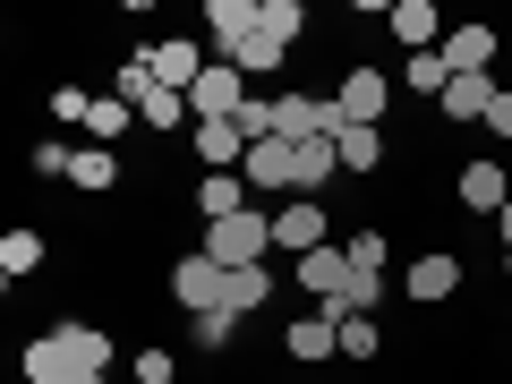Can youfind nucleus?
Wrapping results in <instances>:
<instances>
[{
    "label": "nucleus",
    "instance_id": "1",
    "mask_svg": "<svg viewBox=\"0 0 512 384\" xmlns=\"http://www.w3.org/2000/svg\"><path fill=\"white\" fill-rule=\"evenodd\" d=\"M205 256H214L222 274H239V265H265L274 256V214H231V222H205Z\"/></svg>",
    "mask_w": 512,
    "mask_h": 384
},
{
    "label": "nucleus",
    "instance_id": "2",
    "mask_svg": "<svg viewBox=\"0 0 512 384\" xmlns=\"http://www.w3.org/2000/svg\"><path fill=\"white\" fill-rule=\"evenodd\" d=\"M316 248H333V214L316 197H282V214H274V256H316Z\"/></svg>",
    "mask_w": 512,
    "mask_h": 384
},
{
    "label": "nucleus",
    "instance_id": "3",
    "mask_svg": "<svg viewBox=\"0 0 512 384\" xmlns=\"http://www.w3.org/2000/svg\"><path fill=\"white\" fill-rule=\"evenodd\" d=\"M146 69H154V86H171V94H188L205 69H214V52H205L197 35H154L146 43Z\"/></svg>",
    "mask_w": 512,
    "mask_h": 384
},
{
    "label": "nucleus",
    "instance_id": "4",
    "mask_svg": "<svg viewBox=\"0 0 512 384\" xmlns=\"http://www.w3.org/2000/svg\"><path fill=\"white\" fill-rule=\"evenodd\" d=\"M77 367H86V359H77V325H52V333H35V342L18 350V376L26 384H69Z\"/></svg>",
    "mask_w": 512,
    "mask_h": 384
},
{
    "label": "nucleus",
    "instance_id": "5",
    "mask_svg": "<svg viewBox=\"0 0 512 384\" xmlns=\"http://www.w3.org/2000/svg\"><path fill=\"white\" fill-rule=\"evenodd\" d=\"M384 103H393V86H384L367 60L342 77V86H333V120H342V128H384Z\"/></svg>",
    "mask_w": 512,
    "mask_h": 384
},
{
    "label": "nucleus",
    "instance_id": "6",
    "mask_svg": "<svg viewBox=\"0 0 512 384\" xmlns=\"http://www.w3.org/2000/svg\"><path fill=\"white\" fill-rule=\"evenodd\" d=\"M291 291L316 299V308H342V291H350V248H316V256H299V265H291Z\"/></svg>",
    "mask_w": 512,
    "mask_h": 384
},
{
    "label": "nucleus",
    "instance_id": "7",
    "mask_svg": "<svg viewBox=\"0 0 512 384\" xmlns=\"http://www.w3.org/2000/svg\"><path fill=\"white\" fill-rule=\"evenodd\" d=\"M188 111H197V120H239V111H248V77H239L231 60H214V69L188 86Z\"/></svg>",
    "mask_w": 512,
    "mask_h": 384
},
{
    "label": "nucleus",
    "instance_id": "8",
    "mask_svg": "<svg viewBox=\"0 0 512 384\" xmlns=\"http://www.w3.org/2000/svg\"><path fill=\"white\" fill-rule=\"evenodd\" d=\"M171 299H180V308L188 316H205V308H222V265H214V256H205V248H188L180 256V265H171Z\"/></svg>",
    "mask_w": 512,
    "mask_h": 384
},
{
    "label": "nucleus",
    "instance_id": "9",
    "mask_svg": "<svg viewBox=\"0 0 512 384\" xmlns=\"http://www.w3.org/2000/svg\"><path fill=\"white\" fill-rule=\"evenodd\" d=\"M453 197L470 205V214H504V205H512V171L495 163V154H478V163L453 171Z\"/></svg>",
    "mask_w": 512,
    "mask_h": 384
},
{
    "label": "nucleus",
    "instance_id": "10",
    "mask_svg": "<svg viewBox=\"0 0 512 384\" xmlns=\"http://www.w3.org/2000/svg\"><path fill=\"white\" fill-rule=\"evenodd\" d=\"M453 291H461V256H444V248L410 256V274H402V299H419V308H444Z\"/></svg>",
    "mask_w": 512,
    "mask_h": 384
},
{
    "label": "nucleus",
    "instance_id": "11",
    "mask_svg": "<svg viewBox=\"0 0 512 384\" xmlns=\"http://www.w3.org/2000/svg\"><path fill=\"white\" fill-rule=\"evenodd\" d=\"M384 35H393V43H410V52H444V35H453V26L436 18V0H393Z\"/></svg>",
    "mask_w": 512,
    "mask_h": 384
},
{
    "label": "nucleus",
    "instance_id": "12",
    "mask_svg": "<svg viewBox=\"0 0 512 384\" xmlns=\"http://www.w3.org/2000/svg\"><path fill=\"white\" fill-rule=\"evenodd\" d=\"M256 9H265V0H205V43H214V60H231L239 43L256 35Z\"/></svg>",
    "mask_w": 512,
    "mask_h": 384
},
{
    "label": "nucleus",
    "instance_id": "13",
    "mask_svg": "<svg viewBox=\"0 0 512 384\" xmlns=\"http://www.w3.org/2000/svg\"><path fill=\"white\" fill-rule=\"evenodd\" d=\"M188 154H197L205 171H239L248 163V137H239V120H197L188 128Z\"/></svg>",
    "mask_w": 512,
    "mask_h": 384
},
{
    "label": "nucleus",
    "instance_id": "14",
    "mask_svg": "<svg viewBox=\"0 0 512 384\" xmlns=\"http://www.w3.org/2000/svg\"><path fill=\"white\" fill-rule=\"evenodd\" d=\"M282 350H291V359H342V325H333L325 308H308V316H291Z\"/></svg>",
    "mask_w": 512,
    "mask_h": 384
},
{
    "label": "nucleus",
    "instance_id": "15",
    "mask_svg": "<svg viewBox=\"0 0 512 384\" xmlns=\"http://www.w3.org/2000/svg\"><path fill=\"white\" fill-rule=\"evenodd\" d=\"M444 69L453 77H487L495 69V26H453V35H444Z\"/></svg>",
    "mask_w": 512,
    "mask_h": 384
},
{
    "label": "nucleus",
    "instance_id": "16",
    "mask_svg": "<svg viewBox=\"0 0 512 384\" xmlns=\"http://www.w3.org/2000/svg\"><path fill=\"white\" fill-rule=\"evenodd\" d=\"M239 180H248V188H274V197H291V137H265V146H248Z\"/></svg>",
    "mask_w": 512,
    "mask_h": 384
},
{
    "label": "nucleus",
    "instance_id": "17",
    "mask_svg": "<svg viewBox=\"0 0 512 384\" xmlns=\"http://www.w3.org/2000/svg\"><path fill=\"white\" fill-rule=\"evenodd\" d=\"M342 171V154H333V137H308V146H291V197H316V188Z\"/></svg>",
    "mask_w": 512,
    "mask_h": 384
},
{
    "label": "nucleus",
    "instance_id": "18",
    "mask_svg": "<svg viewBox=\"0 0 512 384\" xmlns=\"http://www.w3.org/2000/svg\"><path fill=\"white\" fill-rule=\"evenodd\" d=\"M222 308H231V316L274 308V265H239V274H222Z\"/></svg>",
    "mask_w": 512,
    "mask_h": 384
},
{
    "label": "nucleus",
    "instance_id": "19",
    "mask_svg": "<svg viewBox=\"0 0 512 384\" xmlns=\"http://www.w3.org/2000/svg\"><path fill=\"white\" fill-rule=\"evenodd\" d=\"M197 214H205V222L248 214V180H239V171H205V180H197Z\"/></svg>",
    "mask_w": 512,
    "mask_h": 384
},
{
    "label": "nucleus",
    "instance_id": "20",
    "mask_svg": "<svg viewBox=\"0 0 512 384\" xmlns=\"http://www.w3.org/2000/svg\"><path fill=\"white\" fill-rule=\"evenodd\" d=\"M128 128H146V120H137V103H120V94H94V111H86V146H120Z\"/></svg>",
    "mask_w": 512,
    "mask_h": 384
},
{
    "label": "nucleus",
    "instance_id": "21",
    "mask_svg": "<svg viewBox=\"0 0 512 384\" xmlns=\"http://www.w3.org/2000/svg\"><path fill=\"white\" fill-rule=\"evenodd\" d=\"M69 188H86V197L120 188V146H77V163H69Z\"/></svg>",
    "mask_w": 512,
    "mask_h": 384
},
{
    "label": "nucleus",
    "instance_id": "22",
    "mask_svg": "<svg viewBox=\"0 0 512 384\" xmlns=\"http://www.w3.org/2000/svg\"><path fill=\"white\" fill-rule=\"evenodd\" d=\"M26 274H43V231H0V282L18 291Z\"/></svg>",
    "mask_w": 512,
    "mask_h": 384
},
{
    "label": "nucleus",
    "instance_id": "23",
    "mask_svg": "<svg viewBox=\"0 0 512 384\" xmlns=\"http://www.w3.org/2000/svg\"><path fill=\"white\" fill-rule=\"evenodd\" d=\"M282 60H291V43H282V35H265V26H256V35L239 43V52H231V69H239V77H248V86H256V77H274Z\"/></svg>",
    "mask_w": 512,
    "mask_h": 384
},
{
    "label": "nucleus",
    "instance_id": "24",
    "mask_svg": "<svg viewBox=\"0 0 512 384\" xmlns=\"http://www.w3.org/2000/svg\"><path fill=\"white\" fill-rule=\"evenodd\" d=\"M333 154H342L350 180H367V171H384V128H342V137H333Z\"/></svg>",
    "mask_w": 512,
    "mask_h": 384
},
{
    "label": "nucleus",
    "instance_id": "25",
    "mask_svg": "<svg viewBox=\"0 0 512 384\" xmlns=\"http://www.w3.org/2000/svg\"><path fill=\"white\" fill-rule=\"evenodd\" d=\"M487 103H495V77H453V86H444V120H487Z\"/></svg>",
    "mask_w": 512,
    "mask_h": 384
},
{
    "label": "nucleus",
    "instance_id": "26",
    "mask_svg": "<svg viewBox=\"0 0 512 384\" xmlns=\"http://www.w3.org/2000/svg\"><path fill=\"white\" fill-rule=\"evenodd\" d=\"M239 325H248V316H231V308H205V316H188V342H197L205 359H222V350L239 342Z\"/></svg>",
    "mask_w": 512,
    "mask_h": 384
},
{
    "label": "nucleus",
    "instance_id": "27",
    "mask_svg": "<svg viewBox=\"0 0 512 384\" xmlns=\"http://www.w3.org/2000/svg\"><path fill=\"white\" fill-rule=\"evenodd\" d=\"M137 120H146L154 137H171V128H197V111H188V94H171V86H154L146 103H137Z\"/></svg>",
    "mask_w": 512,
    "mask_h": 384
},
{
    "label": "nucleus",
    "instance_id": "28",
    "mask_svg": "<svg viewBox=\"0 0 512 384\" xmlns=\"http://www.w3.org/2000/svg\"><path fill=\"white\" fill-rule=\"evenodd\" d=\"M402 86H410V94H436V103H444V86H453V69H444V52H410Z\"/></svg>",
    "mask_w": 512,
    "mask_h": 384
},
{
    "label": "nucleus",
    "instance_id": "29",
    "mask_svg": "<svg viewBox=\"0 0 512 384\" xmlns=\"http://www.w3.org/2000/svg\"><path fill=\"white\" fill-rule=\"evenodd\" d=\"M376 350H384L376 316H342V359H350V367H367V359H376Z\"/></svg>",
    "mask_w": 512,
    "mask_h": 384
},
{
    "label": "nucleus",
    "instance_id": "30",
    "mask_svg": "<svg viewBox=\"0 0 512 384\" xmlns=\"http://www.w3.org/2000/svg\"><path fill=\"white\" fill-rule=\"evenodd\" d=\"M171 376H180V359H171L163 342H146L137 359H128V384H171Z\"/></svg>",
    "mask_w": 512,
    "mask_h": 384
},
{
    "label": "nucleus",
    "instance_id": "31",
    "mask_svg": "<svg viewBox=\"0 0 512 384\" xmlns=\"http://www.w3.org/2000/svg\"><path fill=\"white\" fill-rule=\"evenodd\" d=\"M256 26H265V35H282V43H299L308 9H299V0H265V9H256Z\"/></svg>",
    "mask_w": 512,
    "mask_h": 384
},
{
    "label": "nucleus",
    "instance_id": "32",
    "mask_svg": "<svg viewBox=\"0 0 512 384\" xmlns=\"http://www.w3.org/2000/svg\"><path fill=\"white\" fill-rule=\"evenodd\" d=\"M350 265H359V274H384V265H393V239H384V231H359V239H350Z\"/></svg>",
    "mask_w": 512,
    "mask_h": 384
},
{
    "label": "nucleus",
    "instance_id": "33",
    "mask_svg": "<svg viewBox=\"0 0 512 384\" xmlns=\"http://www.w3.org/2000/svg\"><path fill=\"white\" fill-rule=\"evenodd\" d=\"M86 111H94L86 86H52V120H60V128H86Z\"/></svg>",
    "mask_w": 512,
    "mask_h": 384
},
{
    "label": "nucleus",
    "instance_id": "34",
    "mask_svg": "<svg viewBox=\"0 0 512 384\" xmlns=\"http://www.w3.org/2000/svg\"><path fill=\"white\" fill-rule=\"evenodd\" d=\"M26 163H35V180H69L77 146H60V137H52V146H35V154H26Z\"/></svg>",
    "mask_w": 512,
    "mask_h": 384
},
{
    "label": "nucleus",
    "instance_id": "35",
    "mask_svg": "<svg viewBox=\"0 0 512 384\" xmlns=\"http://www.w3.org/2000/svg\"><path fill=\"white\" fill-rule=\"evenodd\" d=\"M487 128H495V137L512 146V94H504V86H495V103H487Z\"/></svg>",
    "mask_w": 512,
    "mask_h": 384
},
{
    "label": "nucleus",
    "instance_id": "36",
    "mask_svg": "<svg viewBox=\"0 0 512 384\" xmlns=\"http://www.w3.org/2000/svg\"><path fill=\"white\" fill-rule=\"evenodd\" d=\"M495 239H504V248H512V205H504V214H495Z\"/></svg>",
    "mask_w": 512,
    "mask_h": 384
},
{
    "label": "nucleus",
    "instance_id": "37",
    "mask_svg": "<svg viewBox=\"0 0 512 384\" xmlns=\"http://www.w3.org/2000/svg\"><path fill=\"white\" fill-rule=\"evenodd\" d=\"M504 282H512V248H504Z\"/></svg>",
    "mask_w": 512,
    "mask_h": 384
}]
</instances>
